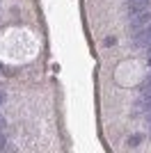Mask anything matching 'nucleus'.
I'll return each instance as SVG.
<instances>
[{
	"mask_svg": "<svg viewBox=\"0 0 151 153\" xmlns=\"http://www.w3.org/2000/svg\"><path fill=\"white\" fill-rule=\"evenodd\" d=\"M133 44L138 46V48H147L151 44V23L144 27H138V30H133Z\"/></svg>",
	"mask_w": 151,
	"mask_h": 153,
	"instance_id": "nucleus-1",
	"label": "nucleus"
},
{
	"mask_svg": "<svg viewBox=\"0 0 151 153\" xmlns=\"http://www.w3.org/2000/svg\"><path fill=\"white\" fill-rule=\"evenodd\" d=\"M147 9H151V0H128V5H126V14L131 19L142 14V12H147Z\"/></svg>",
	"mask_w": 151,
	"mask_h": 153,
	"instance_id": "nucleus-2",
	"label": "nucleus"
},
{
	"mask_svg": "<svg viewBox=\"0 0 151 153\" xmlns=\"http://www.w3.org/2000/svg\"><path fill=\"white\" fill-rule=\"evenodd\" d=\"M133 112H135V114H151V96L144 94V98L135 101V105H133Z\"/></svg>",
	"mask_w": 151,
	"mask_h": 153,
	"instance_id": "nucleus-3",
	"label": "nucleus"
},
{
	"mask_svg": "<svg viewBox=\"0 0 151 153\" xmlns=\"http://www.w3.org/2000/svg\"><path fill=\"white\" fill-rule=\"evenodd\" d=\"M149 23H151V9H147V12H142V14H138V16H133V19H131V27H133V30L144 27V25H149Z\"/></svg>",
	"mask_w": 151,
	"mask_h": 153,
	"instance_id": "nucleus-4",
	"label": "nucleus"
},
{
	"mask_svg": "<svg viewBox=\"0 0 151 153\" xmlns=\"http://www.w3.org/2000/svg\"><path fill=\"white\" fill-rule=\"evenodd\" d=\"M142 91H144L147 96H151V78H149V80H147L144 85H142Z\"/></svg>",
	"mask_w": 151,
	"mask_h": 153,
	"instance_id": "nucleus-5",
	"label": "nucleus"
},
{
	"mask_svg": "<svg viewBox=\"0 0 151 153\" xmlns=\"http://www.w3.org/2000/svg\"><path fill=\"white\" fill-rule=\"evenodd\" d=\"M2 149H7V135L0 133V151H2Z\"/></svg>",
	"mask_w": 151,
	"mask_h": 153,
	"instance_id": "nucleus-6",
	"label": "nucleus"
},
{
	"mask_svg": "<svg viewBox=\"0 0 151 153\" xmlns=\"http://www.w3.org/2000/svg\"><path fill=\"white\" fill-rule=\"evenodd\" d=\"M2 103H5V94L0 91V108H2Z\"/></svg>",
	"mask_w": 151,
	"mask_h": 153,
	"instance_id": "nucleus-7",
	"label": "nucleus"
},
{
	"mask_svg": "<svg viewBox=\"0 0 151 153\" xmlns=\"http://www.w3.org/2000/svg\"><path fill=\"white\" fill-rule=\"evenodd\" d=\"M5 123H7V121H5V119H2V117H0V130L5 128Z\"/></svg>",
	"mask_w": 151,
	"mask_h": 153,
	"instance_id": "nucleus-8",
	"label": "nucleus"
},
{
	"mask_svg": "<svg viewBox=\"0 0 151 153\" xmlns=\"http://www.w3.org/2000/svg\"><path fill=\"white\" fill-rule=\"evenodd\" d=\"M144 51H147V53H149V55H151V44H149V46H147V48H144Z\"/></svg>",
	"mask_w": 151,
	"mask_h": 153,
	"instance_id": "nucleus-9",
	"label": "nucleus"
},
{
	"mask_svg": "<svg viewBox=\"0 0 151 153\" xmlns=\"http://www.w3.org/2000/svg\"><path fill=\"white\" fill-rule=\"evenodd\" d=\"M149 66H151V62H149Z\"/></svg>",
	"mask_w": 151,
	"mask_h": 153,
	"instance_id": "nucleus-10",
	"label": "nucleus"
}]
</instances>
